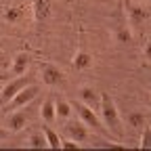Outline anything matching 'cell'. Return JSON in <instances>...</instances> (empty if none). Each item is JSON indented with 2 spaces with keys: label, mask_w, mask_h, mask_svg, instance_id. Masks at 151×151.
Masks as SVG:
<instances>
[{
  "label": "cell",
  "mask_w": 151,
  "mask_h": 151,
  "mask_svg": "<svg viewBox=\"0 0 151 151\" xmlns=\"http://www.w3.org/2000/svg\"><path fill=\"white\" fill-rule=\"evenodd\" d=\"M99 116L105 124V128L111 132L113 137L122 139L124 130H122V122H120V113L116 107V101L109 92H101V105H99Z\"/></svg>",
  "instance_id": "1"
},
{
  "label": "cell",
  "mask_w": 151,
  "mask_h": 151,
  "mask_svg": "<svg viewBox=\"0 0 151 151\" xmlns=\"http://www.w3.org/2000/svg\"><path fill=\"white\" fill-rule=\"evenodd\" d=\"M73 105V109H76V113L80 116V120L90 128V130H94V132H99V134H103V137H109L111 132L105 128V124H103V120L94 113V109L92 107H88L86 103H82V101H78V103H71Z\"/></svg>",
  "instance_id": "2"
},
{
  "label": "cell",
  "mask_w": 151,
  "mask_h": 151,
  "mask_svg": "<svg viewBox=\"0 0 151 151\" xmlns=\"http://www.w3.org/2000/svg\"><path fill=\"white\" fill-rule=\"evenodd\" d=\"M27 84H29V76H25V73L23 76H17V78H13V80H9L6 86L0 90V103L13 101V97H17L19 90H23Z\"/></svg>",
  "instance_id": "3"
},
{
  "label": "cell",
  "mask_w": 151,
  "mask_h": 151,
  "mask_svg": "<svg viewBox=\"0 0 151 151\" xmlns=\"http://www.w3.org/2000/svg\"><path fill=\"white\" fill-rule=\"evenodd\" d=\"M38 88L36 84H27L23 90H19V94L17 97H13V101H9L6 105H9V109H23V107H27L36 97H38Z\"/></svg>",
  "instance_id": "4"
},
{
  "label": "cell",
  "mask_w": 151,
  "mask_h": 151,
  "mask_svg": "<svg viewBox=\"0 0 151 151\" xmlns=\"http://www.w3.org/2000/svg\"><path fill=\"white\" fill-rule=\"evenodd\" d=\"M65 134H67L69 139H73V141H78V143H86V141L92 139L90 128H88L82 120H78V122H67V124H65Z\"/></svg>",
  "instance_id": "5"
},
{
  "label": "cell",
  "mask_w": 151,
  "mask_h": 151,
  "mask_svg": "<svg viewBox=\"0 0 151 151\" xmlns=\"http://www.w3.org/2000/svg\"><path fill=\"white\" fill-rule=\"evenodd\" d=\"M40 76H42V82L46 86H57V84L63 82V71L52 63H44L40 67Z\"/></svg>",
  "instance_id": "6"
},
{
  "label": "cell",
  "mask_w": 151,
  "mask_h": 151,
  "mask_svg": "<svg viewBox=\"0 0 151 151\" xmlns=\"http://www.w3.org/2000/svg\"><path fill=\"white\" fill-rule=\"evenodd\" d=\"M113 38L118 44H130L132 42V25L126 21V17H120L116 27H113Z\"/></svg>",
  "instance_id": "7"
},
{
  "label": "cell",
  "mask_w": 151,
  "mask_h": 151,
  "mask_svg": "<svg viewBox=\"0 0 151 151\" xmlns=\"http://www.w3.org/2000/svg\"><path fill=\"white\" fill-rule=\"evenodd\" d=\"M29 61H32L29 52H25V50L17 52L13 57V61H11V73L13 76H23L27 71V67H29Z\"/></svg>",
  "instance_id": "8"
},
{
  "label": "cell",
  "mask_w": 151,
  "mask_h": 151,
  "mask_svg": "<svg viewBox=\"0 0 151 151\" xmlns=\"http://www.w3.org/2000/svg\"><path fill=\"white\" fill-rule=\"evenodd\" d=\"M23 17H25V4H21V2L11 4V6H6V11H4V21H6L9 25L21 23Z\"/></svg>",
  "instance_id": "9"
},
{
  "label": "cell",
  "mask_w": 151,
  "mask_h": 151,
  "mask_svg": "<svg viewBox=\"0 0 151 151\" xmlns=\"http://www.w3.org/2000/svg\"><path fill=\"white\" fill-rule=\"evenodd\" d=\"M80 101L86 103V105L92 107V109H99V105H101V94L94 90L92 86H82V88H80Z\"/></svg>",
  "instance_id": "10"
},
{
  "label": "cell",
  "mask_w": 151,
  "mask_h": 151,
  "mask_svg": "<svg viewBox=\"0 0 151 151\" xmlns=\"http://www.w3.org/2000/svg\"><path fill=\"white\" fill-rule=\"evenodd\" d=\"M126 9H128V23L132 27H141L143 21L147 19V11L143 6H139V4H128Z\"/></svg>",
  "instance_id": "11"
},
{
  "label": "cell",
  "mask_w": 151,
  "mask_h": 151,
  "mask_svg": "<svg viewBox=\"0 0 151 151\" xmlns=\"http://www.w3.org/2000/svg\"><path fill=\"white\" fill-rule=\"evenodd\" d=\"M32 11H34V19L38 23H42L50 15V0H34L32 2Z\"/></svg>",
  "instance_id": "12"
},
{
  "label": "cell",
  "mask_w": 151,
  "mask_h": 151,
  "mask_svg": "<svg viewBox=\"0 0 151 151\" xmlns=\"http://www.w3.org/2000/svg\"><path fill=\"white\" fill-rule=\"evenodd\" d=\"M73 67L78 69V71H86V69H90V67H92V55H90L88 50L80 48L78 52H76V57H73Z\"/></svg>",
  "instance_id": "13"
},
{
  "label": "cell",
  "mask_w": 151,
  "mask_h": 151,
  "mask_svg": "<svg viewBox=\"0 0 151 151\" xmlns=\"http://www.w3.org/2000/svg\"><path fill=\"white\" fill-rule=\"evenodd\" d=\"M6 126H9V130H11V132H19V130H23V128L27 126V116H25L23 111H15V113H11V116H9Z\"/></svg>",
  "instance_id": "14"
},
{
  "label": "cell",
  "mask_w": 151,
  "mask_h": 151,
  "mask_svg": "<svg viewBox=\"0 0 151 151\" xmlns=\"http://www.w3.org/2000/svg\"><path fill=\"white\" fill-rule=\"evenodd\" d=\"M40 118L46 122V124H52L57 120V105H55V99H46L40 107Z\"/></svg>",
  "instance_id": "15"
},
{
  "label": "cell",
  "mask_w": 151,
  "mask_h": 151,
  "mask_svg": "<svg viewBox=\"0 0 151 151\" xmlns=\"http://www.w3.org/2000/svg\"><path fill=\"white\" fill-rule=\"evenodd\" d=\"M55 105H57V120L67 122L71 118V113H73V105L69 101H65V99H57Z\"/></svg>",
  "instance_id": "16"
},
{
  "label": "cell",
  "mask_w": 151,
  "mask_h": 151,
  "mask_svg": "<svg viewBox=\"0 0 151 151\" xmlns=\"http://www.w3.org/2000/svg\"><path fill=\"white\" fill-rule=\"evenodd\" d=\"M27 147L29 149H44V147H48V141H46L44 130L42 132H32L29 139H27Z\"/></svg>",
  "instance_id": "17"
},
{
  "label": "cell",
  "mask_w": 151,
  "mask_h": 151,
  "mask_svg": "<svg viewBox=\"0 0 151 151\" xmlns=\"http://www.w3.org/2000/svg\"><path fill=\"white\" fill-rule=\"evenodd\" d=\"M126 120H128V126L130 128H143L145 122H147V118H145L143 111H130L128 116H126Z\"/></svg>",
  "instance_id": "18"
},
{
  "label": "cell",
  "mask_w": 151,
  "mask_h": 151,
  "mask_svg": "<svg viewBox=\"0 0 151 151\" xmlns=\"http://www.w3.org/2000/svg\"><path fill=\"white\" fill-rule=\"evenodd\" d=\"M44 130V134H46V141H48V147L50 149H61V145H63V141H61V137L57 134V132L50 128V126H44L42 128Z\"/></svg>",
  "instance_id": "19"
},
{
  "label": "cell",
  "mask_w": 151,
  "mask_h": 151,
  "mask_svg": "<svg viewBox=\"0 0 151 151\" xmlns=\"http://www.w3.org/2000/svg\"><path fill=\"white\" fill-rule=\"evenodd\" d=\"M139 147H141V149H151V126H145V128H143Z\"/></svg>",
  "instance_id": "20"
},
{
  "label": "cell",
  "mask_w": 151,
  "mask_h": 151,
  "mask_svg": "<svg viewBox=\"0 0 151 151\" xmlns=\"http://www.w3.org/2000/svg\"><path fill=\"white\" fill-rule=\"evenodd\" d=\"M61 149H80V143H78V141H73V139H69V141H63Z\"/></svg>",
  "instance_id": "21"
},
{
  "label": "cell",
  "mask_w": 151,
  "mask_h": 151,
  "mask_svg": "<svg viewBox=\"0 0 151 151\" xmlns=\"http://www.w3.org/2000/svg\"><path fill=\"white\" fill-rule=\"evenodd\" d=\"M9 65V55L4 50H0V67H6Z\"/></svg>",
  "instance_id": "22"
},
{
  "label": "cell",
  "mask_w": 151,
  "mask_h": 151,
  "mask_svg": "<svg viewBox=\"0 0 151 151\" xmlns=\"http://www.w3.org/2000/svg\"><path fill=\"white\" fill-rule=\"evenodd\" d=\"M9 134H11V130H9V128H4V126H0V141H6V139H9Z\"/></svg>",
  "instance_id": "23"
},
{
  "label": "cell",
  "mask_w": 151,
  "mask_h": 151,
  "mask_svg": "<svg viewBox=\"0 0 151 151\" xmlns=\"http://www.w3.org/2000/svg\"><path fill=\"white\" fill-rule=\"evenodd\" d=\"M143 55H145V59H149V61H151V42H147V44H145Z\"/></svg>",
  "instance_id": "24"
},
{
  "label": "cell",
  "mask_w": 151,
  "mask_h": 151,
  "mask_svg": "<svg viewBox=\"0 0 151 151\" xmlns=\"http://www.w3.org/2000/svg\"><path fill=\"white\" fill-rule=\"evenodd\" d=\"M147 109H151V94L147 97Z\"/></svg>",
  "instance_id": "25"
},
{
  "label": "cell",
  "mask_w": 151,
  "mask_h": 151,
  "mask_svg": "<svg viewBox=\"0 0 151 151\" xmlns=\"http://www.w3.org/2000/svg\"><path fill=\"white\" fill-rule=\"evenodd\" d=\"M147 82H149V86H151V71H149V76H147Z\"/></svg>",
  "instance_id": "26"
}]
</instances>
